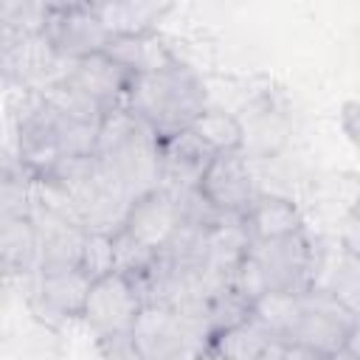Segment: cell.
I'll use <instances>...</instances> for the list:
<instances>
[{"label": "cell", "instance_id": "1", "mask_svg": "<svg viewBox=\"0 0 360 360\" xmlns=\"http://www.w3.org/2000/svg\"><path fill=\"white\" fill-rule=\"evenodd\" d=\"M96 158L129 202L160 186V138L124 104L104 115Z\"/></svg>", "mask_w": 360, "mask_h": 360}, {"label": "cell", "instance_id": "2", "mask_svg": "<svg viewBox=\"0 0 360 360\" xmlns=\"http://www.w3.org/2000/svg\"><path fill=\"white\" fill-rule=\"evenodd\" d=\"M124 107L138 115L158 138L188 129L208 107L200 76L186 62H172L160 70L132 76Z\"/></svg>", "mask_w": 360, "mask_h": 360}, {"label": "cell", "instance_id": "3", "mask_svg": "<svg viewBox=\"0 0 360 360\" xmlns=\"http://www.w3.org/2000/svg\"><path fill=\"white\" fill-rule=\"evenodd\" d=\"M321 250L312 245L307 231L276 236V239H250L245 256L239 259L231 287L250 301L276 290H307L315 284Z\"/></svg>", "mask_w": 360, "mask_h": 360}, {"label": "cell", "instance_id": "4", "mask_svg": "<svg viewBox=\"0 0 360 360\" xmlns=\"http://www.w3.org/2000/svg\"><path fill=\"white\" fill-rule=\"evenodd\" d=\"M138 360H202L211 332L197 309H177L166 304H143L132 332Z\"/></svg>", "mask_w": 360, "mask_h": 360}, {"label": "cell", "instance_id": "5", "mask_svg": "<svg viewBox=\"0 0 360 360\" xmlns=\"http://www.w3.org/2000/svg\"><path fill=\"white\" fill-rule=\"evenodd\" d=\"M143 304H146V298H143L141 284L135 278H129L127 273L110 270V273L93 278L79 321L87 326V332L96 340L129 335Z\"/></svg>", "mask_w": 360, "mask_h": 360}, {"label": "cell", "instance_id": "6", "mask_svg": "<svg viewBox=\"0 0 360 360\" xmlns=\"http://www.w3.org/2000/svg\"><path fill=\"white\" fill-rule=\"evenodd\" d=\"M90 284H93V276L82 267L34 273V276L22 278L25 307L37 323L56 332L62 323L82 318Z\"/></svg>", "mask_w": 360, "mask_h": 360}, {"label": "cell", "instance_id": "7", "mask_svg": "<svg viewBox=\"0 0 360 360\" xmlns=\"http://www.w3.org/2000/svg\"><path fill=\"white\" fill-rule=\"evenodd\" d=\"M48 45L65 62L98 53L110 42V28L96 11V3H48V20L42 28Z\"/></svg>", "mask_w": 360, "mask_h": 360}, {"label": "cell", "instance_id": "8", "mask_svg": "<svg viewBox=\"0 0 360 360\" xmlns=\"http://www.w3.org/2000/svg\"><path fill=\"white\" fill-rule=\"evenodd\" d=\"M354 321L357 318L329 290L312 284L301 292V318L292 343L321 357H335L338 352H343Z\"/></svg>", "mask_w": 360, "mask_h": 360}, {"label": "cell", "instance_id": "9", "mask_svg": "<svg viewBox=\"0 0 360 360\" xmlns=\"http://www.w3.org/2000/svg\"><path fill=\"white\" fill-rule=\"evenodd\" d=\"M59 84L68 87L70 93H76L90 107H96L101 115H107L110 110H115L127 101L132 73L124 65H118L107 51H98V53L82 56L76 62H68Z\"/></svg>", "mask_w": 360, "mask_h": 360}, {"label": "cell", "instance_id": "10", "mask_svg": "<svg viewBox=\"0 0 360 360\" xmlns=\"http://www.w3.org/2000/svg\"><path fill=\"white\" fill-rule=\"evenodd\" d=\"M31 219L37 228V273L82 267L90 231L34 194Z\"/></svg>", "mask_w": 360, "mask_h": 360}, {"label": "cell", "instance_id": "11", "mask_svg": "<svg viewBox=\"0 0 360 360\" xmlns=\"http://www.w3.org/2000/svg\"><path fill=\"white\" fill-rule=\"evenodd\" d=\"M200 191L222 217H239V219H245V214L253 208V202L262 194L245 152L217 155L200 180Z\"/></svg>", "mask_w": 360, "mask_h": 360}, {"label": "cell", "instance_id": "12", "mask_svg": "<svg viewBox=\"0 0 360 360\" xmlns=\"http://www.w3.org/2000/svg\"><path fill=\"white\" fill-rule=\"evenodd\" d=\"M127 233H132L141 245H146L149 250L160 253L174 233L180 231V205L177 197L166 188H152L143 197H138L135 202H129L124 225Z\"/></svg>", "mask_w": 360, "mask_h": 360}, {"label": "cell", "instance_id": "13", "mask_svg": "<svg viewBox=\"0 0 360 360\" xmlns=\"http://www.w3.org/2000/svg\"><path fill=\"white\" fill-rule=\"evenodd\" d=\"M214 158L217 155L197 138L191 127L169 138H160V188L166 191L200 188V180Z\"/></svg>", "mask_w": 360, "mask_h": 360}, {"label": "cell", "instance_id": "14", "mask_svg": "<svg viewBox=\"0 0 360 360\" xmlns=\"http://www.w3.org/2000/svg\"><path fill=\"white\" fill-rule=\"evenodd\" d=\"M0 264L8 281L37 273V228L31 214H0Z\"/></svg>", "mask_w": 360, "mask_h": 360}, {"label": "cell", "instance_id": "15", "mask_svg": "<svg viewBox=\"0 0 360 360\" xmlns=\"http://www.w3.org/2000/svg\"><path fill=\"white\" fill-rule=\"evenodd\" d=\"M245 228H248L250 239H276V236H290V233L307 231L301 208L290 197L267 194V191H262L259 200L253 202V208L245 214Z\"/></svg>", "mask_w": 360, "mask_h": 360}, {"label": "cell", "instance_id": "16", "mask_svg": "<svg viewBox=\"0 0 360 360\" xmlns=\"http://www.w3.org/2000/svg\"><path fill=\"white\" fill-rule=\"evenodd\" d=\"M118 65H124L132 76L138 73H149V70H160L172 62H177L180 56L158 37V31L152 34H115L110 37L107 48H104Z\"/></svg>", "mask_w": 360, "mask_h": 360}, {"label": "cell", "instance_id": "17", "mask_svg": "<svg viewBox=\"0 0 360 360\" xmlns=\"http://www.w3.org/2000/svg\"><path fill=\"white\" fill-rule=\"evenodd\" d=\"M315 284L329 290L354 318H360V256L343 250L340 245L318 259Z\"/></svg>", "mask_w": 360, "mask_h": 360}, {"label": "cell", "instance_id": "18", "mask_svg": "<svg viewBox=\"0 0 360 360\" xmlns=\"http://www.w3.org/2000/svg\"><path fill=\"white\" fill-rule=\"evenodd\" d=\"M270 343H276V340L250 315L242 323H236V326L214 335L208 340V349H205V357L202 360H259L262 352Z\"/></svg>", "mask_w": 360, "mask_h": 360}, {"label": "cell", "instance_id": "19", "mask_svg": "<svg viewBox=\"0 0 360 360\" xmlns=\"http://www.w3.org/2000/svg\"><path fill=\"white\" fill-rule=\"evenodd\" d=\"M304 292V290H301ZM301 292L295 290H276L264 292L253 301L250 315L264 326V332L278 343H292L298 318H301Z\"/></svg>", "mask_w": 360, "mask_h": 360}, {"label": "cell", "instance_id": "20", "mask_svg": "<svg viewBox=\"0 0 360 360\" xmlns=\"http://www.w3.org/2000/svg\"><path fill=\"white\" fill-rule=\"evenodd\" d=\"M191 129L197 132V138H200L214 155L245 152V141H248L245 124H242L233 112H228V110H222V107H211V104H208V107L197 115V121L191 124Z\"/></svg>", "mask_w": 360, "mask_h": 360}, {"label": "cell", "instance_id": "21", "mask_svg": "<svg viewBox=\"0 0 360 360\" xmlns=\"http://www.w3.org/2000/svg\"><path fill=\"white\" fill-rule=\"evenodd\" d=\"M96 11L115 37V34H152L160 17L169 11V6L124 0V3H96Z\"/></svg>", "mask_w": 360, "mask_h": 360}, {"label": "cell", "instance_id": "22", "mask_svg": "<svg viewBox=\"0 0 360 360\" xmlns=\"http://www.w3.org/2000/svg\"><path fill=\"white\" fill-rule=\"evenodd\" d=\"M338 245L354 256H360V205L352 208L343 222H340V233H338Z\"/></svg>", "mask_w": 360, "mask_h": 360}, {"label": "cell", "instance_id": "23", "mask_svg": "<svg viewBox=\"0 0 360 360\" xmlns=\"http://www.w3.org/2000/svg\"><path fill=\"white\" fill-rule=\"evenodd\" d=\"M340 127L354 146H360V101H346L340 110Z\"/></svg>", "mask_w": 360, "mask_h": 360}, {"label": "cell", "instance_id": "24", "mask_svg": "<svg viewBox=\"0 0 360 360\" xmlns=\"http://www.w3.org/2000/svg\"><path fill=\"white\" fill-rule=\"evenodd\" d=\"M343 354H346L349 360H360V318L354 321V326H352V332H349V338H346Z\"/></svg>", "mask_w": 360, "mask_h": 360}, {"label": "cell", "instance_id": "25", "mask_svg": "<svg viewBox=\"0 0 360 360\" xmlns=\"http://www.w3.org/2000/svg\"><path fill=\"white\" fill-rule=\"evenodd\" d=\"M284 360H329V357H321V354H315V352H309V349H304V346L290 343L287 352H284Z\"/></svg>", "mask_w": 360, "mask_h": 360}]
</instances>
